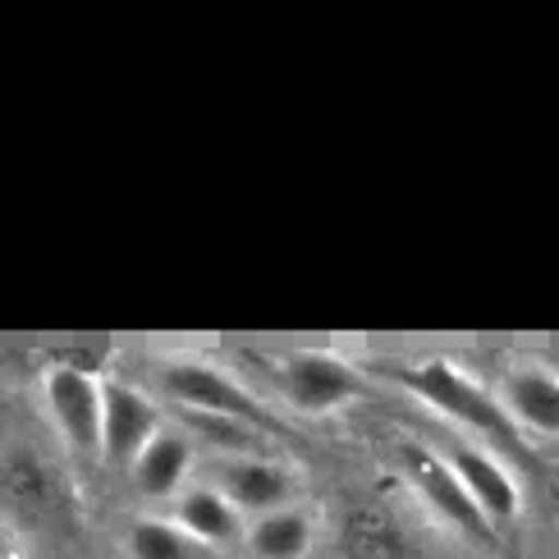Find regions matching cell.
I'll return each mask as SVG.
<instances>
[{
    "label": "cell",
    "instance_id": "6da1fadb",
    "mask_svg": "<svg viewBox=\"0 0 559 559\" xmlns=\"http://www.w3.org/2000/svg\"><path fill=\"white\" fill-rule=\"evenodd\" d=\"M381 371L394 385H404L408 394H417L427 408H436L440 417H450V423H459L463 431L491 440L500 454H514L519 463H537V454H532V445L523 440V427L500 404V394H491L477 377H468L454 358L385 362Z\"/></svg>",
    "mask_w": 559,
    "mask_h": 559
},
{
    "label": "cell",
    "instance_id": "7a4b0ae2",
    "mask_svg": "<svg viewBox=\"0 0 559 559\" xmlns=\"http://www.w3.org/2000/svg\"><path fill=\"white\" fill-rule=\"evenodd\" d=\"M51 423L64 445L83 459H102V427H106V381L87 367H51L41 377Z\"/></svg>",
    "mask_w": 559,
    "mask_h": 559
},
{
    "label": "cell",
    "instance_id": "3957f363",
    "mask_svg": "<svg viewBox=\"0 0 559 559\" xmlns=\"http://www.w3.org/2000/svg\"><path fill=\"white\" fill-rule=\"evenodd\" d=\"M160 390L170 394L175 404H183L189 413H206V417H235V423L248 427H266V413L252 394L221 371L216 362H202V358H175L160 367Z\"/></svg>",
    "mask_w": 559,
    "mask_h": 559
},
{
    "label": "cell",
    "instance_id": "277c9868",
    "mask_svg": "<svg viewBox=\"0 0 559 559\" xmlns=\"http://www.w3.org/2000/svg\"><path fill=\"white\" fill-rule=\"evenodd\" d=\"M400 463H404L408 486L427 500L431 514H440L454 532H463V537H473V542H496L491 519H486L481 509H477V500L468 496V486L459 481L454 463H450L445 454H436V450H427V445H404Z\"/></svg>",
    "mask_w": 559,
    "mask_h": 559
},
{
    "label": "cell",
    "instance_id": "5b68a950",
    "mask_svg": "<svg viewBox=\"0 0 559 559\" xmlns=\"http://www.w3.org/2000/svg\"><path fill=\"white\" fill-rule=\"evenodd\" d=\"M275 381L285 390V400L302 413H335L362 394L358 367L340 354H325V348H294L275 367Z\"/></svg>",
    "mask_w": 559,
    "mask_h": 559
},
{
    "label": "cell",
    "instance_id": "8992f818",
    "mask_svg": "<svg viewBox=\"0 0 559 559\" xmlns=\"http://www.w3.org/2000/svg\"><path fill=\"white\" fill-rule=\"evenodd\" d=\"M156 436H160V413L147 394L129 381H106L102 463H110V468H133Z\"/></svg>",
    "mask_w": 559,
    "mask_h": 559
},
{
    "label": "cell",
    "instance_id": "52a82bcc",
    "mask_svg": "<svg viewBox=\"0 0 559 559\" xmlns=\"http://www.w3.org/2000/svg\"><path fill=\"white\" fill-rule=\"evenodd\" d=\"M450 463H454V473H459V481L468 486V496L477 500V509L486 519H491V527H504V523H514L519 519V481H514V473L504 468V463L491 454V450H481V445H450V454H445Z\"/></svg>",
    "mask_w": 559,
    "mask_h": 559
},
{
    "label": "cell",
    "instance_id": "ba28073f",
    "mask_svg": "<svg viewBox=\"0 0 559 559\" xmlns=\"http://www.w3.org/2000/svg\"><path fill=\"white\" fill-rule=\"evenodd\" d=\"M500 404L523 431L559 436V371L546 362H519L514 371H504Z\"/></svg>",
    "mask_w": 559,
    "mask_h": 559
},
{
    "label": "cell",
    "instance_id": "9c48e42d",
    "mask_svg": "<svg viewBox=\"0 0 559 559\" xmlns=\"http://www.w3.org/2000/svg\"><path fill=\"white\" fill-rule=\"evenodd\" d=\"M221 491L229 496L235 509L275 514V509H285V500L294 496V477L262 454H243V459L221 463Z\"/></svg>",
    "mask_w": 559,
    "mask_h": 559
},
{
    "label": "cell",
    "instance_id": "30bf717a",
    "mask_svg": "<svg viewBox=\"0 0 559 559\" xmlns=\"http://www.w3.org/2000/svg\"><path fill=\"white\" fill-rule=\"evenodd\" d=\"M189 468H193V445H189L183 436H175V431H160L129 473H133L138 496H147V500H170L179 486H183V477H189Z\"/></svg>",
    "mask_w": 559,
    "mask_h": 559
},
{
    "label": "cell",
    "instance_id": "8fae6325",
    "mask_svg": "<svg viewBox=\"0 0 559 559\" xmlns=\"http://www.w3.org/2000/svg\"><path fill=\"white\" fill-rule=\"evenodd\" d=\"M175 523L202 546H225V542H235V532H239V509L229 504V496L216 491V486H198V491L179 500Z\"/></svg>",
    "mask_w": 559,
    "mask_h": 559
},
{
    "label": "cell",
    "instance_id": "7c38bea8",
    "mask_svg": "<svg viewBox=\"0 0 559 559\" xmlns=\"http://www.w3.org/2000/svg\"><path fill=\"white\" fill-rule=\"evenodd\" d=\"M248 546L258 559H302L312 550V519L298 509H275L248 527Z\"/></svg>",
    "mask_w": 559,
    "mask_h": 559
},
{
    "label": "cell",
    "instance_id": "4fadbf2b",
    "mask_svg": "<svg viewBox=\"0 0 559 559\" xmlns=\"http://www.w3.org/2000/svg\"><path fill=\"white\" fill-rule=\"evenodd\" d=\"M202 542H193L175 519H138L129 527V559H198Z\"/></svg>",
    "mask_w": 559,
    "mask_h": 559
},
{
    "label": "cell",
    "instance_id": "5bb4252c",
    "mask_svg": "<svg viewBox=\"0 0 559 559\" xmlns=\"http://www.w3.org/2000/svg\"><path fill=\"white\" fill-rule=\"evenodd\" d=\"M193 427L202 436H212V445H225V450H248L252 445V431H262V427L235 423V417H206V413H193Z\"/></svg>",
    "mask_w": 559,
    "mask_h": 559
}]
</instances>
